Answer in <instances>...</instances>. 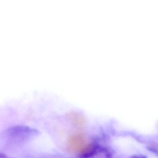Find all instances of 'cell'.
<instances>
[{
  "mask_svg": "<svg viewBox=\"0 0 158 158\" xmlns=\"http://www.w3.org/2000/svg\"><path fill=\"white\" fill-rule=\"evenodd\" d=\"M130 158H147L145 156H133Z\"/></svg>",
  "mask_w": 158,
  "mask_h": 158,
  "instance_id": "6da1fadb",
  "label": "cell"
}]
</instances>
